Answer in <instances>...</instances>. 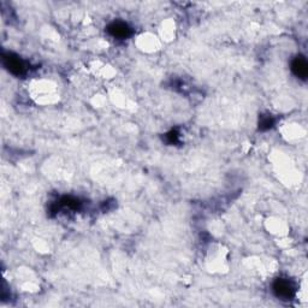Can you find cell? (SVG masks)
<instances>
[{
    "label": "cell",
    "instance_id": "cell-1",
    "mask_svg": "<svg viewBox=\"0 0 308 308\" xmlns=\"http://www.w3.org/2000/svg\"><path fill=\"white\" fill-rule=\"evenodd\" d=\"M273 292L277 297L283 298V300H290L295 296V286L290 280L278 278L273 283Z\"/></svg>",
    "mask_w": 308,
    "mask_h": 308
},
{
    "label": "cell",
    "instance_id": "cell-2",
    "mask_svg": "<svg viewBox=\"0 0 308 308\" xmlns=\"http://www.w3.org/2000/svg\"><path fill=\"white\" fill-rule=\"evenodd\" d=\"M4 64L5 67L9 69V71H11V73L15 75H22L25 74L26 71L25 63L21 61L19 57L13 55L4 56Z\"/></svg>",
    "mask_w": 308,
    "mask_h": 308
},
{
    "label": "cell",
    "instance_id": "cell-3",
    "mask_svg": "<svg viewBox=\"0 0 308 308\" xmlns=\"http://www.w3.org/2000/svg\"><path fill=\"white\" fill-rule=\"evenodd\" d=\"M107 32H109L113 38L117 39H127L131 35L130 27L123 22H113L112 25L109 26Z\"/></svg>",
    "mask_w": 308,
    "mask_h": 308
},
{
    "label": "cell",
    "instance_id": "cell-4",
    "mask_svg": "<svg viewBox=\"0 0 308 308\" xmlns=\"http://www.w3.org/2000/svg\"><path fill=\"white\" fill-rule=\"evenodd\" d=\"M291 70L298 79L306 80L308 75V64L303 57H296L291 63Z\"/></svg>",
    "mask_w": 308,
    "mask_h": 308
},
{
    "label": "cell",
    "instance_id": "cell-5",
    "mask_svg": "<svg viewBox=\"0 0 308 308\" xmlns=\"http://www.w3.org/2000/svg\"><path fill=\"white\" fill-rule=\"evenodd\" d=\"M272 125H273V119H272L271 117H265L260 121L259 128L261 130H267V129H270V128H272Z\"/></svg>",
    "mask_w": 308,
    "mask_h": 308
}]
</instances>
